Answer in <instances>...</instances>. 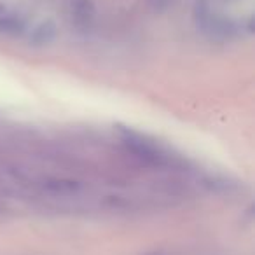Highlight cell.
Here are the masks:
<instances>
[{
    "label": "cell",
    "mask_w": 255,
    "mask_h": 255,
    "mask_svg": "<svg viewBox=\"0 0 255 255\" xmlns=\"http://www.w3.org/2000/svg\"><path fill=\"white\" fill-rule=\"evenodd\" d=\"M25 37L30 42V46H35V47L49 46V44H53L54 40H56L58 26L54 25V21L46 19V21H40V23H37V25L30 26Z\"/></svg>",
    "instance_id": "7a4b0ae2"
},
{
    "label": "cell",
    "mask_w": 255,
    "mask_h": 255,
    "mask_svg": "<svg viewBox=\"0 0 255 255\" xmlns=\"http://www.w3.org/2000/svg\"><path fill=\"white\" fill-rule=\"evenodd\" d=\"M70 14L75 25L88 28L95 18V7L91 0H70Z\"/></svg>",
    "instance_id": "3957f363"
},
{
    "label": "cell",
    "mask_w": 255,
    "mask_h": 255,
    "mask_svg": "<svg viewBox=\"0 0 255 255\" xmlns=\"http://www.w3.org/2000/svg\"><path fill=\"white\" fill-rule=\"evenodd\" d=\"M28 21L25 16L12 11L7 5L0 4V35L4 37H23L28 32Z\"/></svg>",
    "instance_id": "6da1fadb"
}]
</instances>
